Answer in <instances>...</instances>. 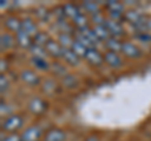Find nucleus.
Listing matches in <instances>:
<instances>
[{
  "mask_svg": "<svg viewBox=\"0 0 151 141\" xmlns=\"http://www.w3.org/2000/svg\"><path fill=\"white\" fill-rule=\"evenodd\" d=\"M23 126V119L18 115H12L3 122V129L5 131H17Z\"/></svg>",
  "mask_w": 151,
  "mask_h": 141,
  "instance_id": "nucleus-1",
  "label": "nucleus"
},
{
  "mask_svg": "<svg viewBox=\"0 0 151 141\" xmlns=\"http://www.w3.org/2000/svg\"><path fill=\"white\" fill-rule=\"evenodd\" d=\"M40 135H42L40 129L37 127V126H32V127L25 130V132H23L22 141H38Z\"/></svg>",
  "mask_w": 151,
  "mask_h": 141,
  "instance_id": "nucleus-2",
  "label": "nucleus"
},
{
  "mask_svg": "<svg viewBox=\"0 0 151 141\" xmlns=\"http://www.w3.org/2000/svg\"><path fill=\"white\" fill-rule=\"evenodd\" d=\"M105 27H106V29L110 32L111 35L117 37V35L124 34V28H122V25L120 24V22H115L112 19H108L105 22Z\"/></svg>",
  "mask_w": 151,
  "mask_h": 141,
  "instance_id": "nucleus-3",
  "label": "nucleus"
},
{
  "mask_svg": "<svg viewBox=\"0 0 151 141\" xmlns=\"http://www.w3.org/2000/svg\"><path fill=\"white\" fill-rule=\"evenodd\" d=\"M84 58L93 65H100L102 63V60H103V57L100 54V52H98L97 49H94V48L87 49V53H86V57Z\"/></svg>",
  "mask_w": 151,
  "mask_h": 141,
  "instance_id": "nucleus-4",
  "label": "nucleus"
},
{
  "mask_svg": "<svg viewBox=\"0 0 151 141\" xmlns=\"http://www.w3.org/2000/svg\"><path fill=\"white\" fill-rule=\"evenodd\" d=\"M62 49H63V47L54 40H49L48 43L45 44L47 53H49L50 55H53V57H60V55H62Z\"/></svg>",
  "mask_w": 151,
  "mask_h": 141,
  "instance_id": "nucleus-5",
  "label": "nucleus"
},
{
  "mask_svg": "<svg viewBox=\"0 0 151 141\" xmlns=\"http://www.w3.org/2000/svg\"><path fill=\"white\" fill-rule=\"evenodd\" d=\"M105 60L108 65H111L112 68H119L122 64V60L120 58V55L115 53V52H107L105 55Z\"/></svg>",
  "mask_w": 151,
  "mask_h": 141,
  "instance_id": "nucleus-6",
  "label": "nucleus"
},
{
  "mask_svg": "<svg viewBox=\"0 0 151 141\" xmlns=\"http://www.w3.org/2000/svg\"><path fill=\"white\" fill-rule=\"evenodd\" d=\"M45 102L40 98H33L30 101V105H29V109L33 114H37V115H40L43 114L44 110H45Z\"/></svg>",
  "mask_w": 151,
  "mask_h": 141,
  "instance_id": "nucleus-7",
  "label": "nucleus"
},
{
  "mask_svg": "<svg viewBox=\"0 0 151 141\" xmlns=\"http://www.w3.org/2000/svg\"><path fill=\"white\" fill-rule=\"evenodd\" d=\"M125 18L131 23L132 25H136V24H140V23L146 22L142 14L139 13V12H136V10H130V12H127V13L125 14Z\"/></svg>",
  "mask_w": 151,
  "mask_h": 141,
  "instance_id": "nucleus-8",
  "label": "nucleus"
},
{
  "mask_svg": "<svg viewBox=\"0 0 151 141\" xmlns=\"http://www.w3.org/2000/svg\"><path fill=\"white\" fill-rule=\"evenodd\" d=\"M124 53L130 58H136V57H140V49L137 48L136 45L131 44V43H124L122 44V50Z\"/></svg>",
  "mask_w": 151,
  "mask_h": 141,
  "instance_id": "nucleus-9",
  "label": "nucleus"
},
{
  "mask_svg": "<svg viewBox=\"0 0 151 141\" xmlns=\"http://www.w3.org/2000/svg\"><path fill=\"white\" fill-rule=\"evenodd\" d=\"M22 30L25 32L29 37H35L38 34L37 27L34 24V22L30 20V19H24L22 22Z\"/></svg>",
  "mask_w": 151,
  "mask_h": 141,
  "instance_id": "nucleus-10",
  "label": "nucleus"
},
{
  "mask_svg": "<svg viewBox=\"0 0 151 141\" xmlns=\"http://www.w3.org/2000/svg\"><path fill=\"white\" fill-rule=\"evenodd\" d=\"M22 79L27 84H30V86H35V84L39 83V78H38L37 74L34 72H32V70H23Z\"/></svg>",
  "mask_w": 151,
  "mask_h": 141,
  "instance_id": "nucleus-11",
  "label": "nucleus"
},
{
  "mask_svg": "<svg viewBox=\"0 0 151 141\" xmlns=\"http://www.w3.org/2000/svg\"><path fill=\"white\" fill-rule=\"evenodd\" d=\"M62 57L65 59V62H68L69 64H78V55L74 53L72 49L69 48H63L62 49Z\"/></svg>",
  "mask_w": 151,
  "mask_h": 141,
  "instance_id": "nucleus-12",
  "label": "nucleus"
},
{
  "mask_svg": "<svg viewBox=\"0 0 151 141\" xmlns=\"http://www.w3.org/2000/svg\"><path fill=\"white\" fill-rule=\"evenodd\" d=\"M17 42L19 43V45L23 47V48H29V47H32L30 37L23 30L17 33Z\"/></svg>",
  "mask_w": 151,
  "mask_h": 141,
  "instance_id": "nucleus-13",
  "label": "nucleus"
},
{
  "mask_svg": "<svg viewBox=\"0 0 151 141\" xmlns=\"http://www.w3.org/2000/svg\"><path fill=\"white\" fill-rule=\"evenodd\" d=\"M65 139V135L63 131L60 130H50L48 134L45 135V141H64Z\"/></svg>",
  "mask_w": 151,
  "mask_h": 141,
  "instance_id": "nucleus-14",
  "label": "nucleus"
},
{
  "mask_svg": "<svg viewBox=\"0 0 151 141\" xmlns=\"http://www.w3.org/2000/svg\"><path fill=\"white\" fill-rule=\"evenodd\" d=\"M5 25L9 30H13V32H20L22 30V22H19L17 18H14V17H10V18H8V19L5 20Z\"/></svg>",
  "mask_w": 151,
  "mask_h": 141,
  "instance_id": "nucleus-15",
  "label": "nucleus"
},
{
  "mask_svg": "<svg viewBox=\"0 0 151 141\" xmlns=\"http://www.w3.org/2000/svg\"><path fill=\"white\" fill-rule=\"evenodd\" d=\"M93 32H94V34L97 35V38L100 39V40H108V39L111 38L110 32L106 29L105 25H97L93 29Z\"/></svg>",
  "mask_w": 151,
  "mask_h": 141,
  "instance_id": "nucleus-16",
  "label": "nucleus"
},
{
  "mask_svg": "<svg viewBox=\"0 0 151 141\" xmlns=\"http://www.w3.org/2000/svg\"><path fill=\"white\" fill-rule=\"evenodd\" d=\"M63 9H64L65 17H69V18H72V19H74V18L78 15H81V13L78 12V8L73 5V4H67V5L63 6Z\"/></svg>",
  "mask_w": 151,
  "mask_h": 141,
  "instance_id": "nucleus-17",
  "label": "nucleus"
},
{
  "mask_svg": "<svg viewBox=\"0 0 151 141\" xmlns=\"http://www.w3.org/2000/svg\"><path fill=\"white\" fill-rule=\"evenodd\" d=\"M70 49H72L76 54L78 55V57H86V53H87V48L84 45H82L79 42L74 40L72 47H70Z\"/></svg>",
  "mask_w": 151,
  "mask_h": 141,
  "instance_id": "nucleus-18",
  "label": "nucleus"
},
{
  "mask_svg": "<svg viewBox=\"0 0 151 141\" xmlns=\"http://www.w3.org/2000/svg\"><path fill=\"white\" fill-rule=\"evenodd\" d=\"M106 45H107V48L110 49V52H115V53H117V52L122 50V44L115 38H110L108 40H106Z\"/></svg>",
  "mask_w": 151,
  "mask_h": 141,
  "instance_id": "nucleus-19",
  "label": "nucleus"
},
{
  "mask_svg": "<svg viewBox=\"0 0 151 141\" xmlns=\"http://www.w3.org/2000/svg\"><path fill=\"white\" fill-rule=\"evenodd\" d=\"M77 42H79L82 45H84L87 49L93 48V42L88 38V37L84 34V33H77Z\"/></svg>",
  "mask_w": 151,
  "mask_h": 141,
  "instance_id": "nucleus-20",
  "label": "nucleus"
},
{
  "mask_svg": "<svg viewBox=\"0 0 151 141\" xmlns=\"http://www.w3.org/2000/svg\"><path fill=\"white\" fill-rule=\"evenodd\" d=\"M15 43V39L13 38L10 34H3L1 35V48L3 49H8V48H12Z\"/></svg>",
  "mask_w": 151,
  "mask_h": 141,
  "instance_id": "nucleus-21",
  "label": "nucleus"
},
{
  "mask_svg": "<svg viewBox=\"0 0 151 141\" xmlns=\"http://www.w3.org/2000/svg\"><path fill=\"white\" fill-rule=\"evenodd\" d=\"M106 6L110 9V12L124 13V5H122L121 3H119V1H113V0H111V1H108L106 4Z\"/></svg>",
  "mask_w": 151,
  "mask_h": 141,
  "instance_id": "nucleus-22",
  "label": "nucleus"
},
{
  "mask_svg": "<svg viewBox=\"0 0 151 141\" xmlns=\"http://www.w3.org/2000/svg\"><path fill=\"white\" fill-rule=\"evenodd\" d=\"M50 39H48V35L45 33H38V34L34 37V42L37 45H40V47H45V44L48 43Z\"/></svg>",
  "mask_w": 151,
  "mask_h": 141,
  "instance_id": "nucleus-23",
  "label": "nucleus"
},
{
  "mask_svg": "<svg viewBox=\"0 0 151 141\" xmlns=\"http://www.w3.org/2000/svg\"><path fill=\"white\" fill-rule=\"evenodd\" d=\"M59 42H60V45H62L63 48H68L69 45L72 47V44H73V40H72V38H70V35L65 34V33L59 35Z\"/></svg>",
  "mask_w": 151,
  "mask_h": 141,
  "instance_id": "nucleus-24",
  "label": "nucleus"
},
{
  "mask_svg": "<svg viewBox=\"0 0 151 141\" xmlns=\"http://www.w3.org/2000/svg\"><path fill=\"white\" fill-rule=\"evenodd\" d=\"M83 6H84V9H86L88 13H91L92 15H94V14H98V5L96 3H93V1H84Z\"/></svg>",
  "mask_w": 151,
  "mask_h": 141,
  "instance_id": "nucleus-25",
  "label": "nucleus"
},
{
  "mask_svg": "<svg viewBox=\"0 0 151 141\" xmlns=\"http://www.w3.org/2000/svg\"><path fill=\"white\" fill-rule=\"evenodd\" d=\"M30 49H32L33 54H34L37 58H43V59H44V55H45L47 52H45V49L42 48L40 45H37V44H35V45H32Z\"/></svg>",
  "mask_w": 151,
  "mask_h": 141,
  "instance_id": "nucleus-26",
  "label": "nucleus"
},
{
  "mask_svg": "<svg viewBox=\"0 0 151 141\" xmlns=\"http://www.w3.org/2000/svg\"><path fill=\"white\" fill-rule=\"evenodd\" d=\"M33 63H34L35 67H38L39 69H48V67H49L48 63H47L43 58H37V57H34V58H33Z\"/></svg>",
  "mask_w": 151,
  "mask_h": 141,
  "instance_id": "nucleus-27",
  "label": "nucleus"
},
{
  "mask_svg": "<svg viewBox=\"0 0 151 141\" xmlns=\"http://www.w3.org/2000/svg\"><path fill=\"white\" fill-rule=\"evenodd\" d=\"M63 84L68 88H73V87H76V84H77V79L73 76H65L63 78Z\"/></svg>",
  "mask_w": 151,
  "mask_h": 141,
  "instance_id": "nucleus-28",
  "label": "nucleus"
},
{
  "mask_svg": "<svg viewBox=\"0 0 151 141\" xmlns=\"http://www.w3.org/2000/svg\"><path fill=\"white\" fill-rule=\"evenodd\" d=\"M92 20H93V23H97V25H105V22H106L100 13L92 15Z\"/></svg>",
  "mask_w": 151,
  "mask_h": 141,
  "instance_id": "nucleus-29",
  "label": "nucleus"
},
{
  "mask_svg": "<svg viewBox=\"0 0 151 141\" xmlns=\"http://www.w3.org/2000/svg\"><path fill=\"white\" fill-rule=\"evenodd\" d=\"M37 15L39 17L40 19H43V20H47V19H48V12H47L45 9H43V8L38 9V12H37Z\"/></svg>",
  "mask_w": 151,
  "mask_h": 141,
  "instance_id": "nucleus-30",
  "label": "nucleus"
},
{
  "mask_svg": "<svg viewBox=\"0 0 151 141\" xmlns=\"http://www.w3.org/2000/svg\"><path fill=\"white\" fill-rule=\"evenodd\" d=\"M3 141H22V136H18L15 134H13V135L6 136L5 139H3Z\"/></svg>",
  "mask_w": 151,
  "mask_h": 141,
  "instance_id": "nucleus-31",
  "label": "nucleus"
},
{
  "mask_svg": "<svg viewBox=\"0 0 151 141\" xmlns=\"http://www.w3.org/2000/svg\"><path fill=\"white\" fill-rule=\"evenodd\" d=\"M110 15L112 18V20L119 22L120 19H122V13H116V12H110Z\"/></svg>",
  "mask_w": 151,
  "mask_h": 141,
  "instance_id": "nucleus-32",
  "label": "nucleus"
},
{
  "mask_svg": "<svg viewBox=\"0 0 151 141\" xmlns=\"http://www.w3.org/2000/svg\"><path fill=\"white\" fill-rule=\"evenodd\" d=\"M137 38H140L141 40H151V35L147 33H140L137 34Z\"/></svg>",
  "mask_w": 151,
  "mask_h": 141,
  "instance_id": "nucleus-33",
  "label": "nucleus"
},
{
  "mask_svg": "<svg viewBox=\"0 0 151 141\" xmlns=\"http://www.w3.org/2000/svg\"><path fill=\"white\" fill-rule=\"evenodd\" d=\"M0 81H1V92H4L6 90V87H8V81L5 79V77H4V74H1V77H0Z\"/></svg>",
  "mask_w": 151,
  "mask_h": 141,
  "instance_id": "nucleus-34",
  "label": "nucleus"
},
{
  "mask_svg": "<svg viewBox=\"0 0 151 141\" xmlns=\"http://www.w3.org/2000/svg\"><path fill=\"white\" fill-rule=\"evenodd\" d=\"M86 141H98V139L96 137V136H91V137H88Z\"/></svg>",
  "mask_w": 151,
  "mask_h": 141,
  "instance_id": "nucleus-35",
  "label": "nucleus"
},
{
  "mask_svg": "<svg viewBox=\"0 0 151 141\" xmlns=\"http://www.w3.org/2000/svg\"><path fill=\"white\" fill-rule=\"evenodd\" d=\"M4 67L6 68V64H5V60H1V72H4Z\"/></svg>",
  "mask_w": 151,
  "mask_h": 141,
  "instance_id": "nucleus-36",
  "label": "nucleus"
}]
</instances>
